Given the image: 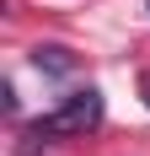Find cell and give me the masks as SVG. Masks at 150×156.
<instances>
[{
    "instance_id": "cell-4",
    "label": "cell",
    "mask_w": 150,
    "mask_h": 156,
    "mask_svg": "<svg viewBox=\"0 0 150 156\" xmlns=\"http://www.w3.org/2000/svg\"><path fill=\"white\" fill-rule=\"evenodd\" d=\"M145 5H150V0H145Z\"/></svg>"
},
{
    "instance_id": "cell-3",
    "label": "cell",
    "mask_w": 150,
    "mask_h": 156,
    "mask_svg": "<svg viewBox=\"0 0 150 156\" xmlns=\"http://www.w3.org/2000/svg\"><path fill=\"white\" fill-rule=\"evenodd\" d=\"M139 97H145V108H150V70L139 76Z\"/></svg>"
},
{
    "instance_id": "cell-2",
    "label": "cell",
    "mask_w": 150,
    "mask_h": 156,
    "mask_svg": "<svg viewBox=\"0 0 150 156\" xmlns=\"http://www.w3.org/2000/svg\"><path fill=\"white\" fill-rule=\"evenodd\" d=\"M75 65H80V59H75V54H70V48H64V43H38V48H32V70H38V76H75Z\"/></svg>"
},
{
    "instance_id": "cell-1",
    "label": "cell",
    "mask_w": 150,
    "mask_h": 156,
    "mask_svg": "<svg viewBox=\"0 0 150 156\" xmlns=\"http://www.w3.org/2000/svg\"><path fill=\"white\" fill-rule=\"evenodd\" d=\"M102 124V92L97 86H80L59 102V108H48L32 119V140H64V135H91V129Z\"/></svg>"
}]
</instances>
